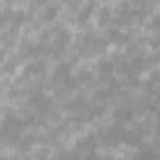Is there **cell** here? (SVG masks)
Listing matches in <instances>:
<instances>
[{"label":"cell","mask_w":160,"mask_h":160,"mask_svg":"<svg viewBox=\"0 0 160 160\" xmlns=\"http://www.w3.org/2000/svg\"><path fill=\"white\" fill-rule=\"evenodd\" d=\"M106 47H108V40L100 38L92 32H89L85 36H79V40H77V49L85 57H92L96 53H102V51H106Z\"/></svg>","instance_id":"cell-1"},{"label":"cell","mask_w":160,"mask_h":160,"mask_svg":"<svg viewBox=\"0 0 160 160\" xmlns=\"http://www.w3.org/2000/svg\"><path fill=\"white\" fill-rule=\"evenodd\" d=\"M30 104L34 106V109H38V111H47L49 109V106H51V98L49 96H45L43 92H34L32 96H30Z\"/></svg>","instance_id":"cell-2"},{"label":"cell","mask_w":160,"mask_h":160,"mask_svg":"<svg viewBox=\"0 0 160 160\" xmlns=\"http://www.w3.org/2000/svg\"><path fill=\"white\" fill-rule=\"evenodd\" d=\"M42 73H45V60H40V58L27 64V68L23 72L25 77H34V75H42Z\"/></svg>","instance_id":"cell-3"},{"label":"cell","mask_w":160,"mask_h":160,"mask_svg":"<svg viewBox=\"0 0 160 160\" xmlns=\"http://www.w3.org/2000/svg\"><path fill=\"white\" fill-rule=\"evenodd\" d=\"M70 72H72V66L70 64H58L57 68H55V73H53V81L55 83H64L66 79L70 77Z\"/></svg>","instance_id":"cell-4"},{"label":"cell","mask_w":160,"mask_h":160,"mask_svg":"<svg viewBox=\"0 0 160 160\" xmlns=\"http://www.w3.org/2000/svg\"><path fill=\"white\" fill-rule=\"evenodd\" d=\"M108 36H109V42H113L115 45H124L128 42V36L122 30H119V28H111L108 32Z\"/></svg>","instance_id":"cell-5"},{"label":"cell","mask_w":160,"mask_h":160,"mask_svg":"<svg viewBox=\"0 0 160 160\" xmlns=\"http://www.w3.org/2000/svg\"><path fill=\"white\" fill-rule=\"evenodd\" d=\"M111 19H113L111 8H109V6H102V8L98 10V25H100V27H108Z\"/></svg>","instance_id":"cell-6"},{"label":"cell","mask_w":160,"mask_h":160,"mask_svg":"<svg viewBox=\"0 0 160 160\" xmlns=\"http://www.w3.org/2000/svg\"><path fill=\"white\" fill-rule=\"evenodd\" d=\"M113 70H115V64H113L111 60H100V62H98V72H100V75H111Z\"/></svg>","instance_id":"cell-7"},{"label":"cell","mask_w":160,"mask_h":160,"mask_svg":"<svg viewBox=\"0 0 160 160\" xmlns=\"http://www.w3.org/2000/svg\"><path fill=\"white\" fill-rule=\"evenodd\" d=\"M92 10H94V4H87V6H83V8H81V12L77 13V23H79V25H83V23L91 17L89 13H91Z\"/></svg>","instance_id":"cell-8"},{"label":"cell","mask_w":160,"mask_h":160,"mask_svg":"<svg viewBox=\"0 0 160 160\" xmlns=\"http://www.w3.org/2000/svg\"><path fill=\"white\" fill-rule=\"evenodd\" d=\"M87 106V98H83V96H79V98H73V100H70L68 102V109H72V111H77V109H83Z\"/></svg>","instance_id":"cell-9"},{"label":"cell","mask_w":160,"mask_h":160,"mask_svg":"<svg viewBox=\"0 0 160 160\" xmlns=\"http://www.w3.org/2000/svg\"><path fill=\"white\" fill-rule=\"evenodd\" d=\"M12 15H13V10L12 8H2V10H0V28L6 27L12 21Z\"/></svg>","instance_id":"cell-10"},{"label":"cell","mask_w":160,"mask_h":160,"mask_svg":"<svg viewBox=\"0 0 160 160\" xmlns=\"http://www.w3.org/2000/svg\"><path fill=\"white\" fill-rule=\"evenodd\" d=\"M132 111L130 109H117L115 113H113V117H115V121H119V122H124V121H130L132 119Z\"/></svg>","instance_id":"cell-11"},{"label":"cell","mask_w":160,"mask_h":160,"mask_svg":"<svg viewBox=\"0 0 160 160\" xmlns=\"http://www.w3.org/2000/svg\"><path fill=\"white\" fill-rule=\"evenodd\" d=\"M15 36H17V27H12L10 30H6V32H2V36H0V40H2L4 43H13V40H15Z\"/></svg>","instance_id":"cell-12"},{"label":"cell","mask_w":160,"mask_h":160,"mask_svg":"<svg viewBox=\"0 0 160 160\" xmlns=\"http://www.w3.org/2000/svg\"><path fill=\"white\" fill-rule=\"evenodd\" d=\"M57 13H58V6H55V4H49V6H45L43 19H45V21H53V19L57 17Z\"/></svg>","instance_id":"cell-13"},{"label":"cell","mask_w":160,"mask_h":160,"mask_svg":"<svg viewBox=\"0 0 160 160\" xmlns=\"http://www.w3.org/2000/svg\"><path fill=\"white\" fill-rule=\"evenodd\" d=\"M23 21H27V12H25V10H15L13 15H12V23H13V27H19Z\"/></svg>","instance_id":"cell-14"},{"label":"cell","mask_w":160,"mask_h":160,"mask_svg":"<svg viewBox=\"0 0 160 160\" xmlns=\"http://www.w3.org/2000/svg\"><path fill=\"white\" fill-rule=\"evenodd\" d=\"M17 66H19V57H12V58H8V62L4 64V68H2V70H4L6 73H8V72L12 73Z\"/></svg>","instance_id":"cell-15"},{"label":"cell","mask_w":160,"mask_h":160,"mask_svg":"<svg viewBox=\"0 0 160 160\" xmlns=\"http://www.w3.org/2000/svg\"><path fill=\"white\" fill-rule=\"evenodd\" d=\"M75 79H77V83L92 81V73H91V70H81V72H79V75H75Z\"/></svg>","instance_id":"cell-16"},{"label":"cell","mask_w":160,"mask_h":160,"mask_svg":"<svg viewBox=\"0 0 160 160\" xmlns=\"http://www.w3.org/2000/svg\"><path fill=\"white\" fill-rule=\"evenodd\" d=\"M6 55H8V49H6V47H2V49H0V62L6 58Z\"/></svg>","instance_id":"cell-17"},{"label":"cell","mask_w":160,"mask_h":160,"mask_svg":"<svg viewBox=\"0 0 160 160\" xmlns=\"http://www.w3.org/2000/svg\"><path fill=\"white\" fill-rule=\"evenodd\" d=\"M0 160H6V158H4V156H0Z\"/></svg>","instance_id":"cell-18"}]
</instances>
